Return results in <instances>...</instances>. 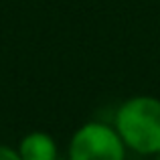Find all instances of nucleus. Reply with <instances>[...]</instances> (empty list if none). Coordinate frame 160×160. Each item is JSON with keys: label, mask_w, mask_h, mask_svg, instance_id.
I'll return each instance as SVG.
<instances>
[{"label": "nucleus", "mask_w": 160, "mask_h": 160, "mask_svg": "<svg viewBox=\"0 0 160 160\" xmlns=\"http://www.w3.org/2000/svg\"><path fill=\"white\" fill-rule=\"evenodd\" d=\"M156 156H158V158H156V160H160V152H158V154H156Z\"/></svg>", "instance_id": "39448f33"}, {"label": "nucleus", "mask_w": 160, "mask_h": 160, "mask_svg": "<svg viewBox=\"0 0 160 160\" xmlns=\"http://www.w3.org/2000/svg\"><path fill=\"white\" fill-rule=\"evenodd\" d=\"M0 160H20V154L18 150L10 148V146L0 144Z\"/></svg>", "instance_id": "20e7f679"}, {"label": "nucleus", "mask_w": 160, "mask_h": 160, "mask_svg": "<svg viewBox=\"0 0 160 160\" xmlns=\"http://www.w3.org/2000/svg\"><path fill=\"white\" fill-rule=\"evenodd\" d=\"M69 160H126V144L116 128L87 122L71 138Z\"/></svg>", "instance_id": "f03ea898"}, {"label": "nucleus", "mask_w": 160, "mask_h": 160, "mask_svg": "<svg viewBox=\"0 0 160 160\" xmlns=\"http://www.w3.org/2000/svg\"><path fill=\"white\" fill-rule=\"evenodd\" d=\"M20 160H59L57 142L45 132H31L18 144Z\"/></svg>", "instance_id": "7ed1b4c3"}, {"label": "nucleus", "mask_w": 160, "mask_h": 160, "mask_svg": "<svg viewBox=\"0 0 160 160\" xmlns=\"http://www.w3.org/2000/svg\"><path fill=\"white\" fill-rule=\"evenodd\" d=\"M113 128L122 136L126 148L138 154L160 152V99L152 95L130 98L118 108Z\"/></svg>", "instance_id": "f257e3e1"}]
</instances>
